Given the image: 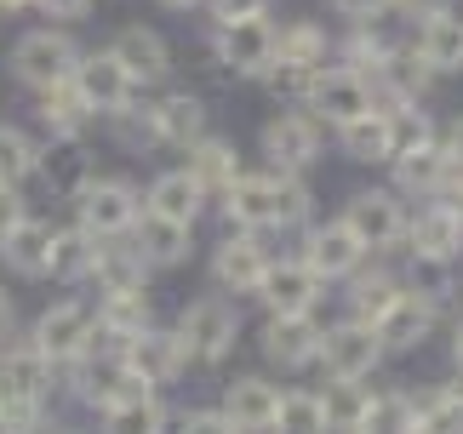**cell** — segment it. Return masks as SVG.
<instances>
[{"instance_id":"cell-10","label":"cell","mask_w":463,"mask_h":434,"mask_svg":"<svg viewBox=\"0 0 463 434\" xmlns=\"http://www.w3.org/2000/svg\"><path fill=\"white\" fill-rule=\"evenodd\" d=\"M361 251H366V241L349 229V217H337V223L309 229V241H304V263L315 269L320 280H337V275H354Z\"/></svg>"},{"instance_id":"cell-19","label":"cell","mask_w":463,"mask_h":434,"mask_svg":"<svg viewBox=\"0 0 463 434\" xmlns=\"http://www.w3.org/2000/svg\"><path fill=\"white\" fill-rule=\"evenodd\" d=\"M46 366L52 360L34 343L0 349V401H46Z\"/></svg>"},{"instance_id":"cell-52","label":"cell","mask_w":463,"mask_h":434,"mask_svg":"<svg viewBox=\"0 0 463 434\" xmlns=\"http://www.w3.org/2000/svg\"><path fill=\"white\" fill-rule=\"evenodd\" d=\"M447 149H452V155H458V160H463V120H458V126H452V137H447Z\"/></svg>"},{"instance_id":"cell-24","label":"cell","mask_w":463,"mask_h":434,"mask_svg":"<svg viewBox=\"0 0 463 434\" xmlns=\"http://www.w3.org/2000/svg\"><path fill=\"white\" fill-rule=\"evenodd\" d=\"M223 411H229V423H235V429H275L280 394L263 383V377H241V383H229Z\"/></svg>"},{"instance_id":"cell-45","label":"cell","mask_w":463,"mask_h":434,"mask_svg":"<svg viewBox=\"0 0 463 434\" xmlns=\"http://www.w3.org/2000/svg\"><path fill=\"white\" fill-rule=\"evenodd\" d=\"M24 217H29V212H24V201H17V189L0 177V241H6V234L24 223Z\"/></svg>"},{"instance_id":"cell-2","label":"cell","mask_w":463,"mask_h":434,"mask_svg":"<svg viewBox=\"0 0 463 434\" xmlns=\"http://www.w3.org/2000/svg\"><path fill=\"white\" fill-rule=\"evenodd\" d=\"M75 63H80V52L69 34H52V29H34L17 41L12 52V69H17V80H29V86H58V80H75Z\"/></svg>"},{"instance_id":"cell-42","label":"cell","mask_w":463,"mask_h":434,"mask_svg":"<svg viewBox=\"0 0 463 434\" xmlns=\"http://www.w3.org/2000/svg\"><path fill=\"white\" fill-rule=\"evenodd\" d=\"M366 429H418V401H406V394L372 401V423Z\"/></svg>"},{"instance_id":"cell-43","label":"cell","mask_w":463,"mask_h":434,"mask_svg":"<svg viewBox=\"0 0 463 434\" xmlns=\"http://www.w3.org/2000/svg\"><path fill=\"white\" fill-rule=\"evenodd\" d=\"M275 189H280V223H304V212H309V189L298 184L292 172H280V166H275Z\"/></svg>"},{"instance_id":"cell-16","label":"cell","mask_w":463,"mask_h":434,"mask_svg":"<svg viewBox=\"0 0 463 434\" xmlns=\"http://www.w3.org/2000/svg\"><path fill=\"white\" fill-rule=\"evenodd\" d=\"M189 360V349H184V337L177 332H137L132 343H127V372H137L144 383H166V377H177V366Z\"/></svg>"},{"instance_id":"cell-12","label":"cell","mask_w":463,"mask_h":434,"mask_svg":"<svg viewBox=\"0 0 463 434\" xmlns=\"http://www.w3.org/2000/svg\"><path fill=\"white\" fill-rule=\"evenodd\" d=\"M263 155H269V166H280V172H304L320 155V126L309 115H275L263 126Z\"/></svg>"},{"instance_id":"cell-18","label":"cell","mask_w":463,"mask_h":434,"mask_svg":"<svg viewBox=\"0 0 463 434\" xmlns=\"http://www.w3.org/2000/svg\"><path fill=\"white\" fill-rule=\"evenodd\" d=\"M418 52L435 63V75H458V69H463V17L452 6L430 12L418 24Z\"/></svg>"},{"instance_id":"cell-48","label":"cell","mask_w":463,"mask_h":434,"mask_svg":"<svg viewBox=\"0 0 463 434\" xmlns=\"http://www.w3.org/2000/svg\"><path fill=\"white\" fill-rule=\"evenodd\" d=\"M34 6H41L46 17H86V12H92V0H34Z\"/></svg>"},{"instance_id":"cell-36","label":"cell","mask_w":463,"mask_h":434,"mask_svg":"<svg viewBox=\"0 0 463 434\" xmlns=\"http://www.w3.org/2000/svg\"><path fill=\"white\" fill-rule=\"evenodd\" d=\"M98 234L92 229H75V234H58V251H52V275L58 280H75V275H92V246Z\"/></svg>"},{"instance_id":"cell-30","label":"cell","mask_w":463,"mask_h":434,"mask_svg":"<svg viewBox=\"0 0 463 434\" xmlns=\"http://www.w3.org/2000/svg\"><path fill=\"white\" fill-rule=\"evenodd\" d=\"M137 246H144L149 263H184V258H189V223L149 212L144 223H137Z\"/></svg>"},{"instance_id":"cell-29","label":"cell","mask_w":463,"mask_h":434,"mask_svg":"<svg viewBox=\"0 0 463 434\" xmlns=\"http://www.w3.org/2000/svg\"><path fill=\"white\" fill-rule=\"evenodd\" d=\"M320 406H326V429H366L372 423V394L361 389V377H332Z\"/></svg>"},{"instance_id":"cell-40","label":"cell","mask_w":463,"mask_h":434,"mask_svg":"<svg viewBox=\"0 0 463 434\" xmlns=\"http://www.w3.org/2000/svg\"><path fill=\"white\" fill-rule=\"evenodd\" d=\"M275 423H280V429H326V406H320V394L292 389V394H280Z\"/></svg>"},{"instance_id":"cell-20","label":"cell","mask_w":463,"mask_h":434,"mask_svg":"<svg viewBox=\"0 0 463 434\" xmlns=\"http://www.w3.org/2000/svg\"><path fill=\"white\" fill-rule=\"evenodd\" d=\"M206 137V103L189 92H172L166 103H155V143H172V149H194Z\"/></svg>"},{"instance_id":"cell-38","label":"cell","mask_w":463,"mask_h":434,"mask_svg":"<svg viewBox=\"0 0 463 434\" xmlns=\"http://www.w3.org/2000/svg\"><path fill=\"white\" fill-rule=\"evenodd\" d=\"M412 292L430 297V303H447V297H452V258L418 251V263H412Z\"/></svg>"},{"instance_id":"cell-37","label":"cell","mask_w":463,"mask_h":434,"mask_svg":"<svg viewBox=\"0 0 463 434\" xmlns=\"http://www.w3.org/2000/svg\"><path fill=\"white\" fill-rule=\"evenodd\" d=\"M275 58H287V63H326V29H315V24H292V29H280V52Z\"/></svg>"},{"instance_id":"cell-15","label":"cell","mask_w":463,"mask_h":434,"mask_svg":"<svg viewBox=\"0 0 463 434\" xmlns=\"http://www.w3.org/2000/svg\"><path fill=\"white\" fill-rule=\"evenodd\" d=\"M258 297L269 303V315H309L315 297H320V275L309 263H269Z\"/></svg>"},{"instance_id":"cell-9","label":"cell","mask_w":463,"mask_h":434,"mask_svg":"<svg viewBox=\"0 0 463 434\" xmlns=\"http://www.w3.org/2000/svg\"><path fill=\"white\" fill-rule=\"evenodd\" d=\"M344 217H349V229L366 241V251H389V246H401V241H406V212H401L395 194H383V189L354 194Z\"/></svg>"},{"instance_id":"cell-31","label":"cell","mask_w":463,"mask_h":434,"mask_svg":"<svg viewBox=\"0 0 463 434\" xmlns=\"http://www.w3.org/2000/svg\"><path fill=\"white\" fill-rule=\"evenodd\" d=\"M41 120H46L58 137H75L80 126L92 120V103L80 98L75 80H58V86H46V92H41Z\"/></svg>"},{"instance_id":"cell-8","label":"cell","mask_w":463,"mask_h":434,"mask_svg":"<svg viewBox=\"0 0 463 434\" xmlns=\"http://www.w3.org/2000/svg\"><path fill=\"white\" fill-rule=\"evenodd\" d=\"M309 108L320 120H332V126H349L354 115L372 108V80L361 75V69H320V80L309 92Z\"/></svg>"},{"instance_id":"cell-55","label":"cell","mask_w":463,"mask_h":434,"mask_svg":"<svg viewBox=\"0 0 463 434\" xmlns=\"http://www.w3.org/2000/svg\"><path fill=\"white\" fill-rule=\"evenodd\" d=\"M160 6H194V0H160Z\"/></svg>"},{"instance_id":"cell-7","label":"cell","mask_w":463,"mask_h":434,"mask_svg":"<svg viewBox=\"0 0 463 434\" xmlns=\"http://www.w3.org/2000/svg\"><path fill=\"white\" fill-rule=\"evenodd\" d=\"M92 309L86 303H52V309L34 320V349H41L46 360H75V354H86L92 349Z\"/></svg>"},{"instance_id":"cell-33","label":"cell","mask_w":463,"mask_h":434,"mask_svg":"<svg viewBox=\"0 0 463 434\" xmlns=\"http://www.w3.org/2000/svg\"><path fill=\"white\" fill-rule=\"evenodd\" d=\"M395 166H401V184H406V189L440 194V184H447V172H452V149L423 143V149H412V155H395Z\"/></svg>"},{"instance_id":"cell-32","label":"cell","mask_w":463,"mask_h":434,"mask_svg":"<svg viewBox=\"0 0 463 434\" xmlns=\"http://www.w3.org/2000/svg\"><path fill=\"white\" fill-rule=\"evenodd\" d=\"M41 172H46V184L69 194V201H80V189L92 184V155L80 149V143H58L46 160H41Z\"/></svg>"},{"instance_id":"cell-51","label":"cell","mask_w":463,"mask_h":434,"mask_svg":"<svg viewBox=\"0 0 463 434\" xmlns=\"http://www.w3.org/2000/svg\"><path fill=\"white\" fill-rule=\"evenodd\" d=\"M6 332H12V297L0 292V337H6Z\"/></svg>"},{"instance_id":"cell-22","label":"cell","mask_w":463,"mask_h":434,"mask_svg":"<svg viewBox=\"0 0 463 434\" xmlns=\"http://www.w3.org/2000/svg\"><path fill=\"white\" fill-rule=\"evenodd\" d=\"M406 234H412V251H435V258H458L463 251V217L447 201L423 206L412 223H406Z\"/></svg>"},{"instance_id":"cell-49","label":"cell","mask_w":463,"mask_h":434,"mask_svg":"<svg viewBox=\"0 0 463 434\" xmlns=\"http://www.w3.org/2000/svg\"><path fill=\"white\" fill-rule=\"evenodd\" d=\"M184 423L189 429H235V423H229V411H184Z\"/></svg>"},{"instance_id":"cell-14","label":"cell","mask_w":463,"mask_h":434,"mask_svg":"<svg viewBox=\"0 0 463 434\" xmlns=\"http://www.w3.org/2000/svg\"><path fill=\"white\" fill-rule=\"evenodd\" d=\"M320 326L309 315H269V326H263V354L275 360V366H309V360H320Z\"/></svg>"},{"instance_id":"cell-11","label":"cell","mask_w":463,"mask_h":434,"mask_svg":"<svg viewBox=\"0 0 463 434\" xmlns=\"http://www.w3.org/2000/svg\"><path fill=\"white\" fill-rule=\"evenodd\" d=\"M263 275H269V258H263V246H258V229L229 234L218 246V258H212V280H218L223 292H258Z\"/></svg>"},{"instance_id":"cell-17","label":"cell","mask_w":463,"mask_h":434,"mask_svg":"<svg viewBox=\"0 0 463 434\" xmlns=\"http://www.w3.org/2000/svg\"><path fill=\"white\" fill-rule=\"evenodd\" d=\"M372 326H378L383 349H418V343L430 337V326H435V303L418 297V292H401Z\"/></svg>"},{"instance_id":"cell-5","label":"cell","mask_w":463,"mask_h":434,"mask_svg":"<svg viewBox=\"0 0 463 434\" xmlns=\"http://www.w3.org/2000/svg\"><path fill=\"white\" fill-rule=\"evenodd\" d=\"M378 360H383V337H378L372 320L332 326V332L320 337V366H326V377H366Z\"/></svg>"},{"instance_id":"cell-35","label":"cell","mask_w":463,"mask_h":434,"mask_svg":"<svg viewBox=\"0 0 463 434\" xmlns=\"http://www.w3.org/2000/svg\"><path fill=\"white\" fill-rule=\"evenodd\" d=\"M395 297H401L395 275H354V286H349V309H354V320H378Z\"/></svg>"},{"instance_id":"cell-21","label":"cell","mask_w":463,"mask_h":434,"mask_svg":"<svg viewBox=\"0 0 463 434\" xmlns=\"http://www.w3.org/2000/svg\"><path fill=\"white\" fill-rule=\"evenodd\" d=\"M0 251H6V263L17 269V275H29V280H41L52 275V251H58V234H52L46 223H34V217H24L6 241H0Z\"/></svg>"},{"instance_id":"cell-47","label":"cell","mask_w":463,"mask_h":434,"mask_svg":"<svg viewBox=\"0 0 463 434\" xmlns=\"http://www.w3.org/2000/svg\"><path fill=\"white\" fill-rule=\"evenodd\" d=\"M395 0H332V12H344V17H354V24H366V17H383Z\"/></svg>"},{"instance_id":"cell-39","label":"cell","mask_w":463,"mask_h":434,"mask_svg":"<svg viewBox=\"0 0 463 434\" xmlns=\"http://www.w3.org/2000/svg\"><path fill=\"white\" fill-rule=\"evenodd\" d=\"M34 166H41V149H34L17 126H0V177L17 184V177H29Z\"/></svg>"},{"instance_id":"cell-27","label":"cell","mask_w":463,"mask_h":434,"mask_svg":"<svg viewBox=\"0 0 463 434\" xmlns=\"http://www.w3.org/2000/svg\"><path fill=\"white\" fill-rule=\"evenodd\" d=\"M201 201H206V189L194 184V172H160L155 189H149V212L177 217V223H194V217H201Z\"/></svg>"},{"instance_id":"cell-41","label":"cell","mask_w":463,"mask_h":434,"mask_svg":"<svg viewBox=\"0 0 463 434\" xmlns=\"http://www.w3.org/2000/svg\"><path fill=\"white\" fill-rule=\"evenodd\" d=\"M395 155H412V149H423V143H435V126H430V115H423L418 103H406V108H395Z\"/></svg>"},{"instance_id":"cell-50","label":"cell","mask_w":463,"mask_h":434,"mask_svg":"<svg viewBox=\"0 0 463 434\" xmlns=\"http://www.w3.org/2000/svg\"><path fill=\"white\" fill-rule=\"evenodd\" d=\"M395 6L406 12V17H430V12H440L447 0H395Z\"/></svg>"},{"instance_id":"cell-25","label":"cell","mask_w":463,"mask_h":434,"mask_svg":"<svg viewBox=\"0 0 463 434\" xmlns=\"http://www.w3.org/2000/svg\"><path fill=\"white\" fill-rule=\"evenodd\" d=\"M92 275H98L103 292H144L149 258H144V246H98L92 251Z\"/></svg>"},{"instance_id":"cell-3","label":"cell","mask_w":463,"mask_h":434,"mask_svg":"<svg viewBox=\"0 0 463 434\" xmlns=\"http://www.w3.org/2000/svg\"><path fill=\"white\" fill-rule=\"evenodd\" d=\"M280 52V29L269 24V17H235V24H218V58L229 69H241V75H269Z\"/></svg>"},{"instance_id":"cell-54","label":"cell","mask_w":463,"mask_h":434,"mask_svg":"<svg viewBox=\"0 0 463 434\" xmlns=\"http://www.w3.org/2000/svg\"><path fill=\"white\" fill-rule=\"evenodd\" d=\"M452 354H458V366H463V326H458V343H452Z\"/></svg>"},{"instance_id":"cell-13","label":"cell","mask_w":463,"mask_h":434,"mask_svg":"<svg viewBox=\"0 0 463 434\" xmlns=\"http://www.w3.org/2000/svg\"><path fill=\"white\" fill-rule=\"evenodd\" d=\"M223 212H229V223H241V229H275L280 223V189H275V172H263V177H235V184L223 189Z\"/></svg>"},{"instance_id":"cell-53","label":"cell","mask_w":463,"mask_h":434,"mask_svg":"<svg viewBox=\"0 0 463 434\" xmlns=\"http://www.w3.org/2000/svg\"><path fill=\"white\" fill-rule=\"evenodd\" d=\"M24 6H34V0H0V12H24Z\"/></svg>"},{"instance_id":"cell-44","label":"cell","mask_w":463,"mask_h":434,"mask_svg":"<svg viewBox=\"0 0 463 434\" xmlns=\"http://www.w3.org/2000/svg\"><path fill=\"white\" fill-rule=\"evenodd\" d=\"M46 406L41 401H0V429H41Z\"/></svg>"},{"instance_id":"cell-28","label":"cell","mask_w":463,"mask_h":434,"mask_svg":"<svg viewBox=\"0 0 463 434\" xmlns=\"http://www.w3.org/2000/svg\"><path fill=\"white\" fill-rule=\"evenodd\" d=\"M189 172H194V184H201L206 194H223V189L241 177V160H235V149H229V143L201 137V143L189 149Z\"/></svg>"},{"instance_id":"cell-46","label":"cell","mask_w":463,"mask_h":434,"mask_svg":"<svg viewBox=\"0 0 463 434\" xmlns=\"http://www.w3.org/2000/svg\"><path fill=\"white\" fill-rule=\"evenodd\" d=\"M212 12H218V24H235V17H258V12H269V0H212Z\"/></svg>"},{"instance_id":"cell-34","label":"cell","mask_w":463,"mask_h":434,"mask_svg":"<svg viewBox=\"0 0 463 434\" xmlns=\"http://www.w3.org/2000/svg\"><path fill=\"white\" fill-rule=\"evenodd\" d=\"M98 326H103V337L132 343V337L149 326V303H144V292H109V297H103V309H98Z\"/></svg>"},{"instance_id":"cell-1","label":"cell","mask_w":463,"mask_h":434,"mask_svg":"<svg viewBox=\"0 0 463 434\" xmlns=\"http://www.w3.org/2000/svg\"><path fill=\"white\" fill-rule=\"evenodd\" d=\"M235 332H241V315H235V303H223V297L189 303L184 320H177V337H184L189 360H223L235 349Z\"/></svg>"},{"instance_id":"cell-4","label":"cell","mask_w":463,"mask_h":434,"mask_svg":"<svg viewBox=\"0 0 463 434\" xmlns=\"http://www.w3.org/2000/svg\"><path fill=\"white\" fill-rule=\"evenodd\" d=\"M137 212H144V201H137V189L120 184V177H92V184L80 189V229H92L98 241L127 234L137 223Z\"/></svg>"},{"instance_id":"cell-6","label":"cell","mask_w":463,"mask_h":434,"mask_svg":"<svg viewBox=\"0 0 463 434\" xmlns=\"http://www.w3.org/2000/svg\"><path fill=\"white\" fill-rule=\"evenodd\" d=\"M75 86H80V98L92 103V115H115V108H127L132 103V69L120 63V52H92V58H80L75 63Z\"/></svg>"},{"instance_id":"cell-26","label":"cell","mask_w":463,"mask_h":434,"mask_svg":"<svg viewBox=\"0 0 463 434\" xmlns=\"http://www.w3.org/2000/svg\"><path fill=\"white\" fill-rule=\"evenodd\" d=\"M115 52H120V63L132 69V80H160V75L172 69V52H166V41H160L155 29H144V24L120 29Z\"/></svg>"},{"instance_id":"cell-23","label":"cell","mask_w":463,"mask_h":434,"mask_svg":"<svg viewBox=\"0 0 463 434\" xmlns=\"http://www.w3.org/2000/svg\"><path fill=\"white\" fill-rule=\"evenodd\" d=\"M337 137H344L349 160H395V120H389L383 108L354 115L349 126H337Z\"/></svg>"}]
</instances>
